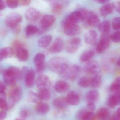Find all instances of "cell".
Masks as SVG:
<instances>
[{
	"label": "cell",
	"instance_id": "obj_1",
	"mask_svg": "<svg viewBox=\"0 0 120 120\" xmlns=\"http://www.w3.org/2000/svg\"><path fill=\"white\" fill-rule=\"evenodd\" d=\"M47 66L53 72L59 75L66 71L69 67L68 60L61 56H56L51 58L48 62Z\"/></svg>",
	"mask_w": 120,
	"mask_h": 120
},
{
	"label": "cell",
	"instance_id": "obj_2",
	"mask_svg": "<svg viewBox=\"0 0 120 120\" xmlns=\"http://www.w3.org/2000/svg\"><path fill=\"white\" fill-rule=\"evenodd\" d=\"M82 16V21L85 27L94 28L98 26L100 23L99 18L95 13L92 11L82 9L80 10Z\"/></svg>",
	"mask_w": 120,
	"mask_h": 120
},
{
	"label": "cell",
	"instance_id": "obj_3",
	"mask_svg": "<svg viewBox=\"0 0 120 120\" xmlns=\"http://www.w3.org/2000/svg\"><path fill=\"white\" fill-rule=\"evenodd\" d=\"M111 40V35L109 33L101 34L100 39L96 46L97 52L99 54L105 52L110 47Z\"/></svg>",
	"mask_w": 120,
	"mask_h": 120
},
{
	"label": "cell",
	"instance_id": "obj_4",
	"mask_svg": "<svg viewBox=\"0 0 120 120\" xmlns=\"http://www.w3.org/2000/svg\"><path fill=\"white\" fill-rule=\"evenodd\" d=\"M22 95V89L20 87H15L11 90L9 94V101L8 103V109L12 108L15 103L21 100Z\"/></svg>",
	"mask_w": 120,
	"mask_h": 120
},
{
	"label": "cell",
	"instance_id": "obj_5",
	"mask_svg": "<svg viewBox=\"0 0 120 120\" xmlns=\"http://www.w3.org/2000/svg\"><path fill=\"white\" fill-rule=\"evenodd\" d=\"M22 20V16L16 12H12L8 14L5 19V23L10 28L13 29Z\"/></svg>",
	"mask_w": 120,
	"mask_h": 120
},
{
	"label": "cell",
	"instance_id": "obj_6",
	"mask_svg": "<svg viewBox=\"0 0 120 120\" xmlns=\"http://www.w3.org/2000/svg\"><path fill=\"white\" fill-rule=\"evenodd\" d=\"M81 39L79 37L72 38L67 41L65 45V48L67 53L73 54L77 51L81 45Z\"/></svg>",
	"mask_w": 120,
	"mask_h": 120
},
{
	"label": "cell",
	"instance_id": "obj_7",
	"mask_svg": "<svg viewBox=\"0 0 120 120\" xmlns=\"http://www.w3.org/2000/svg\"><path fill=\"white\" fill-rule=\"evenodd\" d=\"M83 70L86 74L93 75L100 73V66L96 61H89L84 66Z\"/></svg>",
	"mask_w": 120,
	"mask_h": 120
},
{
	"label": "cell",
	"instance_id": "obj_8",
	"mask_svg": "<svg viewBox=\"0 0 120 120\" xmlns=\"http://www.w3.org/2000/svg\"><path fill=\"white\" fill-rule=\"evenodd\" d=\"M36 84L37 88L40 90L49 89L51 86V80L47 75H41L37 79Z\"/></svg>",
	"mask_w": 120,
	"mask_h": 120
},
{
	"label": "cell",
	"instance_id": "obj_9",
	"mask_svg": "<svg viewBox=\"0 0 120 120\" xmlns=\"http://www.w3.org/2000/svg\"><path fill=\"white\" fill-rule=\"evenodd\" d=\"M63 25L64 32L67 36H74L81 33V28L77 24H63Z\"/></svg>",
	"mask_w": 120,
	"mask_h": 120
},
{
	"label": "cell",
	"instance_id": "obj_10",
	"mask_svg": "<svg viewBox=\"0 0 120 120\" xmlns=\"http://www.w3.org/2000/svg\"><path fill=\"white\" fill-rule=\"evenodd\" d=\"M82 21V16L81 11L80 10L75 11L66 17L63 24H77Z\"/></svg>",
	"mask_w": 120,
	"mask_h": 120
},
{
	"label": "cell",
	"instance_id": "obj_11",
	"mask_svg": "<svg viewBox=\"0 0 120 120\" xmlns=\"http://www.w3.org/2000/svg\"><path fill=\"white\" fill-rule=\"evenodd\" d=\"M64 46L63 39L59 37L56 38L53 43L49 48V52L53 54L60 53L63 50Z\"/></svg>",
	"mask_w": 120,
	"mask_h": 120
},
{
	"label": "cell",
	"instance_id": "obj_12",
	"mask_svg": "<svg viewBox=\"0 0 120 120\" xmlns=\"http://www.w3.org/2000/svg\"><path fill=\"white\" fill-rule=\"evenodd\" d=\"M82 69L78 65L74 64L69 66L68 69V80L73 81L78 78L81 74Z\"/></svg>",
	"mask_w": 120,
	"mask_h": 120
},
{
	"label": "cell",
	"instance_id": "obj_13",
	"mask_svg": "<svg viewBox=\"0 0 120 120\" xmlns=\"http://www.w3.org/2000/svg\"><path fill=\"white\" fill-rule=\"evenodd\" d=\"M56 20L55 17L51 15H46L41 18L40 25L42 29H46L51 27Z\"/></svg>",
	"mask_w": 120,
	"mask_h": 120
},
{
	"label": "cell",
	"instance_id": "obj_14",
	"mask_svg": "<svg viewBox=\"0 0 120 120\" xmlns=\"http://www.w3.org/2000/svg\"><path fill=\"white\" fill-rule=\"evenodd\" d=\"M53 104L56 109L59 111H65L68 108L69 104L68 103L66 98L59 97L54 99Z\"/></svg>",
	"mask_w": 120,
	"mask_h": 120
},
{
	"label": "cell",
	"instance_id": "obj_15",
	"mask_svg": "<svg viewBox=\"0 0 120 120\" xmlns=\"http://www.w3.org/2000/svg\"><path fill=\"white\" fill-rule=\"evenodd\" d=\"M70 88V84L65 80H58L55 84V90L56 92L59 93H65L69 90Z\"/></svg>",
	"mask_w": 120,
	"mask_h": 120
},
{
	"label": "cell",
	"instance_id": "obj_16",
	"mask_svg": "<svg viewBox=\"0 0 120 120\" xmlns=\"http://www.w3.org/2000/svg\"><path fill=\"white\" fill-rule=\"evenodd\" d=\"M3 77L4 83L6 85L12 86L16 84L17 79L8 69L3 71Z\"/></svg>",
	"mask_w": 120,
	"mask_h": 120
},
{
	"label": "cell",
	"instance_id": "obj_17",
	"mask_svg": "<svg viewBox=\"0 0 120 120\" xmlns=\"http://www.w3.org/2000/svg\"><path fill=\"white\" fill-rule=\"evenodd\" d=\"M18 59L21 61H27L29 59V54L23 45L20 46L15 51Z\"/></svg>",
	"mask_w": 120,
	"mask_h": 120
},
{
	"label": "cell",
	"instance_id": "obj_18",
	"mask_svg": "<svg viewBox=\"0 0 120 120\" xmlns=\"http://www.w3.org/2000/svg\"><path fill=\"white\" fill-rule=\"evenodd\" d=\"M108 106L112 108L120 105V91L115 92L110 96L106 101Z\"/></svg>",
	"mask_w": 120,
	"mask_h": 120
},
{
	"label": "cell",
	"instance_id": "obj_19",
	"mask_svg": "<svg viewBox=\"0 0 120 120\" xmlns=\"http://www.w3.org/2000/svg\"><path fill=\"white\" fill-rule=\"evenodd\" d=\"M25 17L27 20L31 22H35L40 17L39 12L35 8H30L26 11Z\"/></svg>",
	"mask_w": 120,
	"mask_h": 120
},
{
	"label": "cell",
	"instance_id": "obj_20",
	"mask_svg": "<svg viewBox=\"0 0 120 120\" xmlns=\"http://www.w3.org/2000/svg\"><path fill=\"white\" fill-rule=\"evenodd\" d=\"M66 98L69 104L72 105H77L79 104L80 101L79 94L75 91L69 92Z\"/></svg>",
	"mask_w": 120,
	"mask_h": 120
},
{
	"label": "cell",
	"instance_id": "obj_21",
	"mask_svg": "<svg viewBox=\"0 0 120 120\" xmlns=\"http://www.w3.org/2000/svg\"><path fill=\"white\" fill-rule=\"evenodd\" d=\"M25 83L28 88H31L34 86L35 79V72L32 68H30L25 76Z\"/></svg>",
	"mask_w": 120,
	"mask_h": 120
},
{
	"label": "cell",
	"instance_id": "obj_22",
	"mask_svg": "<svg viewBox=\"0 0 120 120\" xmlns=\"http://www.w3.org/2000/svg\"><path fill=\"white\" fill-rule=\"evenodd\" d=\"M98 39V34L94 30H90L85 34V40L87 43L90 45H94L96 43Z\"/></svg>",
	"mask_w": 120,
	"mask_h": 120
},
{
	"label": "cell",
	"instance_id": "obj_23",
	"mask_svg": "<svg viewBox=\"0 0 120 120\" xmlns=\"http://www.w3.org/2000/svg\"><path fill=\"white\" fill-rule=\"evenodd\" d=\"M115 9L114 3H106L101 7L99 11L103 17H105L111 14Z\"/></svg>",
	"mask_w": 120,
	"mask_h": 120
},
{
	"label": "cell",
	"instance_id": "obj_24",
	"mask_svg": "<svg viewBox=\"0 0 120 120\" xmlns=\"http://www.w3.org/2000/svg\"><path fill=\"white\" fill-rule=\"evenodd\" d=\"M35 110L38 114L41 115H44L49 112L50 107L47 104L41 101L37 104Z\"/></svg>",
	"mask_w": 120,
	"mask_h": 120
},
{
	"label": "cell",
	"instance_id": "obj_25",
	"mask_svg": "<svg viewBox=\"0 0 120 120\" xmlns=\"http://www.w3.org/2000/svg\"><path fill=\"white\" fill-rule=\"evenodd\" d=\"M102 82V78L100 73L93 75L90 79V86L94 88H98Z\"/></svg>",
	"mask_w": 120,
	"mask_h": 120
},
{
	"label": "cell",
	"instance_id": "obj_26",
	"mask_svg": "<svg viewBox=\"0 0 120 120\" xmlns=\"http://www.w3.org/2000/svg\"><path fill=\"white\" fill-rule=\"evenodd\" d=\"M52 39V37L51 35H45L40 38L38 41V44L39 47L45 48L50 44Z\"/></svg>",
	"mask_w": 120,
	"mask_h": 120
},
{
	"label": "cell",
	"instance_id": "obj_27",
	"mask_svg": "<svg viewBox=\"0 0 120 120\" xmlns=\"http://www.w3.org/2000/svg\"><path fill=\"white\" fill-rule=\"evenodd\" d=\"M14 51L10 47H6L0 49V61L5 58H11L13 55Z\"/></svg>",
	"mask_w": 120,
	"mask_h": 120
},
{
	"label": "cell",
	"instance_id": "obj_28",
	"mask_svg": "<svg viewBox=\"0 0 120 120\" xmlns=\"http://www.w3.org/2000/svg\"><path fill=\"white\" fill-rule=\"evenodd\" d=\"M99 93L97 90H91L87 92L86 95V99L87 102L95 103L96 102L99 98Z\"/></svg>",
	"mask_w": 120,
	"mask_h": 120
},
{
	"label": "cell",
	"instance_id": "obj_29",
	"mask_svg": "<svg viewBox=\"0 0 120 120\" xmlns=\"http://www.w3.org/2000/svg\"><path fill=\"white\" fill-rule=\"evenodd\" d=\"M109 115L110 112L107 108H101L98 110L96 115H94V118H96L100 120H105L109 117Z\"/></svg>",
	"mask_w": 120,
	"mask_h": 120
},
{
	"label": "cell",
	"instance_id": "obj_30",
	"mask_svg": "<svg viewBox=\"0 0 120 120\" xmlns=\"http://www.w3.org/2000/svg\"><path fill=\"white\" fill-rule=\"evenodd\" d=\"M99 31L101 34L109 33L111 29V24L109 21L105 20L100 23L98 25Z\"/></svg>",
	"mask_w": 120,
	"mask_h": 120
},
{
	"label": "cell",
	"instance_id": "obj_31",
	"mask_svg": "<svg viewBox=\"0 0 120 120\" xmlns=\"http://www.w3.org/2000/svg\"><path fill=\"white\" fill-rule=\"evenodd\" d=\"M94 52L92 50L85 51L80 55V61L82 63L88 62L94 57Z\"/></svg>",
	"mask_w": 120,
	"mask_h": 120
},
{
	"label": "cell",
	"instance_id": "obj_32",
	"mask_svg": "<svg viewBox=\"0 0 120 120\" xmlns=\"http://www.w3.org/2000/svg\"><path fill=\"white\" fill-rule=\"evenodd\" d=\"M45 55L42 53L37 54L34 58V62L36 66L39 65L45 62Z\"/></svg>",
	"mask_w": 120,
	"mask_h": 120
},
{
	"label": "cell",
	"instance_id": "obj_33",
	"mask_svg": "<svg viewBox=\"0 0 120 120\" xmlns=\"http://www.w3.org/2000/svg\"><path fill=\"white\" fill-rule=\"evenodd\" d=\"M38 94L41 101H48L50 100L51 97V92L49 89L40 90Z\"/></svg>",
	"mask_w": 120,
	"mask_h": 120
},
{
	"label": "cell",
	"instance_id": "obj_34",
	"mask_svg": "<svg viewBox=\"0 0 120 120\" xmlns=\"http://www.w3.org/2000/svg\"><path fill=\"white\" fill-rule=\"evenodd\" d=\"M8 70L15 77L17 80H20L22 79L21 70L18 68L11 66Z\"/></svg>",
	"mask_w": 120,
	"mask_h": 120
},
{
	"label": "cell",
	"instance_id": "obj_35",
	"mask_svg": "<svg viewBox=\"0 0 120 120\" xmlns=\"http://www.w3.org/2000/svg\"><path fill=\"white\" fill-rule=\"evenodd\" d=\"M27 100L29 102L36 104L41 101V100L40 99L38 94L33 91H30L29 92L28 94Z\"/></svg>",
	"mask_w": 120,
	"mask_h": 120
},
{
	"label": "cell",
	"instance_id": "obj_36",
	"mask_svg": "<svg viewBox=\"0 0 120 120\" xmlns=\"http://www.w3.org/2000/svg\"><path fill=\"white\" fill-rule=\"evenodd\" d=\"M109 90L112 92L120 91V77H117L109 87Z\"/></svg>",
	"mask_w": 120,
	"mask_h": 120
},
{
	"label": "cell",
	"instance_id": "obj_37",
	"mask_svg": "<svg viewBox=\"0 0 120 120\" xmlns=\"http://www.w3.org/2000/svg\"><path fill=\"white\" fill-rule=\"evenodd\" d=\"M39 29L36 26L30 24L27 25L26 27V36L30 37L38 33Z\"/></svg>",
	"mask_w": 120,
	"mask_h": 120
},
{
	"label": "cell",
	"instance_id": "obj_38",
	"mask_svg": "<svg viewBox=\"0 0 120 120\" xmlns=\"http://www.w3.org/2000/svg\"><path fill=\"white\" fill-rule=\"evenodd\" d=\"M77 83L80 87L87 88L90 86V79L86 77H82L78 80Z\"/></svg>",
	"mask_w": 120,
	"mask_h": 120
},
{
	"label": "cell",
	"instance_id": "obj_39",
	"mask_svg": "<svg viewBox=\"0 0 120 120\" xmlns=\"http://www.w3.org/2000/svg\"><path fill=\"white\" fill-rule=\"evenodd\" d=\"M112 26L113 29L117 30L120 29V17L114 18L112 23Z\"/></svg>",
	"mask_w": 120,
	"mask_h": 120
},
{
	"label": "cell",
	"instance_id": "obj_40",
	"mask_svg": "<svg viewBox=\"0 0 120 120\" xmlns=\"http://www.w3.org/2000/svg\"><path fill=\"white\" fill-rule=\"evenodd\" d=\"M63 9V6L60 4H55L53 6V12L56 15L60 14L62 12Z\"/></svg>",
	"mask_w": 120,
	"mask_h": 120
},
{
	"label": "cell",
	"instance_id": "obj_41",
	"mask_svg": "<svg viewBox=\"0 0 120 120\" xmlns=\"http://www.w3.org/2000/svg\"><path fill=\"white\" fill-rule=\"evenodd\" d=\"M111 39L115 43H120V31H117L111 35Z\"/></svg>",
	"mask_w": 120,
	"mask_h": 120
},
{
	"label": "cell",
	"instance_id": "obj_42",
	"mask_svg": "<svg viewBox=\"0 0 120 120\" xmlns=\"http://www.w3.org/2000/svg\"><path fill=\"white\" fill-rule=\"evenodd\" d=\"M94 114L93 112L89 111L87 110H86L83 115L82 120H92L94 118Z\"/></svg>",
	"mask_w": 120,
	"mask_h": 120
},
{
	"label": "cell",
	"instance_id": "obj_43",
	"mask_svg": "<svg viewBox=\"0 0 120 120\" xmlns=\"http://www.w3.org/2000/svg\"><path fill=\"white\" fill-rule=\"evenodd\" d=\"M7 5L10 8H17L19 4L18 0H6Z\"/></svg>",
	"mask_w": 120,
	"mask_h": 120
},
{
	"label": "cell",
	"instance_id": "obj_44",
	"mask_svg": "<svg viewBox=\"0 0 120 120\" xmlns=\"http://www.w3.org/2000/svg\"><path fill=\"white\" fill-rule=\"evenodd\" d=\"M0 108L4 111L8 110V103L6 101L5 99L0 98Z\"/></svg>",
	"mask_w": 120,
	"mask_h": 120
},
{
	"label": "cell",
	"instance_id": "obj_45",
	"mask_svg": "<svg viewBox=\"0 0 120 120\" xmlns=\"http://www.w3.org/2000/svg\"><path fill=\"white\" fill-rule=\"evenodd\" d=\"M46 65L45 63L41 64L36 66V71L38 73H41L43 72L46 69Z\"/></svg>",
	"mask_w": 120,
	"mask_h": 120
},
{
	"label": "cell",
	"instance_id": "obj_46",
	"mask_svg": "<svg viewBox=\"0 0 120 120\" xmlns=\"http://www.w3.org/2000/svg\"><path fill=\"white\" fill-rule=\"evenodd\" d=\"M29 113L28 111L26 110H23L20 112L19 118L16 119V120H25L28 117Z\"/></svg>",
	"mask_w": 120,
	"mask_h": 120
},
{
	"label": "cell",
	"instance_id": "obj_47",
	"mask_svg": "<svg viewBox=\"0 0 120 120\" xmlns=\"http://www.w3.org/2000/svg\"><path fill=\"white\" fill-rule=\"evenodd\" d=\"M86 108L87 110L94 112L96 110V106L94 103L88 102L86 105Z\"/></svg>",
	"mask_w": 120,
	"mask_h": 120
},
{
	"label": "cell",
	"instance_id": "obj_48",
	"mask_svg": "<svg viewBox=\"0 0 120 120\" xmlns=\"http://www.w3.org/2000/svg\"><path fill=\"white\" fill-rule=\"evenodd\" d=\"M6 89L5 84L3 82L0 81V94L5 93V91Z\"/></svg>",
	"mask_w": 120,
	"mask_h": 120
},
{
	"label": "cell",
	"instance_id": "obj_49",
	"mask_svg": "<svg viewBox=\"0 0 120 120\" xmlns=\"http://www.w3.org/2000/svg\"><path fill=\"white\" fill-rule=\"evenodd\" d=\"M29 68L27 66H24L21 70L22 78H24L25 76L26 75L27 71L29 70Z\"/></svg>",
	"mask_w": 120,
	"mask_h": 120
},
{
	"label": "cell",
	"instance_id": "obj_50",
	"mask_svg": "<svg viewBox=\"0 0 120 120\" xmlns=\"http://www.w3.org/2000/svg\"><path fill=\"white\" fill-rule=\"evenodd\" d=\"M31 0H19V2L22 5L26 6L29 5Z\"/></svg>",
	"mask_w": 120,
	"mask_h": 120
},
{
	"label": "cell",
	"instance_id": "obj_51",
	"mask_svg": "<svg viewBox=\"0 0 120 120\" xmlns=\"http://www.w3.org/2000/svg\"><path fill=\"white\" fill-rule=\"evenodd\" d=\"M6 3L4 0H0V10H4L6 8Z\"/></svg>",
	"mask_w": 120,
	"mask_h": 120
},
{
	"label": "cell",
	"instance_id": "obj_52",
	"mask_svg": "<svg viewBox=\"0 0 120 120\" xmlns=\"http://www.w3.org/2000/svg\"><path fill=\"white\" fill-rule=\"evenodd\" d=\"M111 119L112 120H120V113L117 112H116L112 116Z\"/></svg>",
	"mask_w": 120,
	"mask_h": 120
},
{
	"label": "cell",
	"instance_id": "obj_53",
	"mask_svg": "<svg viewBox=\"0 0 120 120\" xmlns=\"http://www.w3.org/2000/svg\"><path fill=\"white\" fill-rule=\"evenodd\" d=\"M115 9L117 12L120 13V1L114 4Z\"/></svg>",
	"mask_w": 120,
	"mask_h": 120
},
{
	"label": "cell",
	"instance_id": "obj_54",
	"mask_svg": "<svg viewBox=\"0 0 120 120\" xmlns=\"http://www.w3.org/2000/svg\"><path fill=\"white\" fill-rule=\"evenodd\" d=\"M7 116V113L5 111L0 112V120H4Z\"/></svg>",
	"mask_w": 120,
	"mask_h": 120
},
{
	"label": "cell",
	"instance_id": "obj_55",
	"mask_svg": "<svg viewBox=\"0 0 120 120\" xmlns=\"http://www.w3.org/2000/svg\"><path fill=\"white\" fill-rule=\"evenodd\" d=\"M110 0H97V1L100 4H103L108 3Z\"/></svg>",
	"mask_w": 120,
	"mask_h": 120
},
{
	"label": "cell",
	"instance_id": "obj_56",
	"mask_svg": "<svg viewBox=\"0 0 120 120\" xmlns=\"http://www.w3.org/2000/svg\"><path fill=\"white\" fill-rule=\"evenodd\" d=\"M117 65L118 66L120 67V58H119V59H118V60L117 62Z\"/></svg>",
	"mask_w": 120,
	"mask_h": 120
},
{
	"label": "cell",
	"instance_id": "obj_57",
	"mask_svg": "<svg viewBox=\"0 0 120 120\" xmlns=\"http://www.w3.org/2000/svg\"><path fill=\"white\" fill-rule=\"evenodd\" d=\"M116 112H117L120 113V107L118 108L117 110V111Z\"/></svg>",
	"mask_w": 120,
	"mask_h": 120
},
{
	"label": "cell",
	"instance_id": "obj_58",
	"mask_svg": "<svg viewBox=\"0 0 120 120\" xmlns=\"http://www.w3.org/2000/svg\"><path fill=\"white\" fill-rule=\"evenodd\" d=\"M94 0L95 1H97V0Z\"/></svg>",
	"mask_w": 120,
	"mask_h": 120
},
{
	"label": "cell",
	"instance_id": "obj_59",
	"mask_svg": "<svg viewBox=\"0 0 120 120\" xmlns=\"http://www.w3.org/2000/svg\"><path fill=\"white\" fill-rule=\"evenodd\" d=\"M1 13H0V17H1Z\"/></svg>",
	"mask_w": 120,
	"mask_h": 120
}]
</instances>
